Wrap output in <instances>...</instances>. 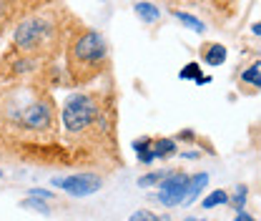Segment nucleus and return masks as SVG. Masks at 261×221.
<instances>
[{"mask_svg":"<svg viewBox=\"0 0 261 221\" xmlns=\"http://www.w3.org/2000/svg\"><path fill=\"white\" fill-rule=\"evenodd\" d=\"M73 56H75V61L98 65L106 58V40H103L98 33H88V35H83V38L75 43Z\"/></svg>","mask_w":261,"mask_h":221,"instance_id":"nucleus-2","label":"nucleus"},{"mask_svg":"<svg viewBox=\"0 0 261 221\" xmlns=\"http://www.w3.org/2000/svg\"><path fill=\"white\" fill-rule=\"evenodd\" d=\"M53 186L68 191L73 196H88L103 186V179H98L93 174H83V176H70V179H53Z\"/></svg>","mask_w":261,"mask_h":221,"instance_id":"nucleus-3","label":"nucleus"},{"mask_svg":"<svg viewBox=\"0 0 261 221\" xmlns=\"http://www.w3.org/2000/svg\"><path fill=\"white\" fill-rule=\"evenodd\" d=\"M23 206L35 209V211H40V214H48V206H45V204H40V201H35V199H25V201H23Z\"/></svg>","mask_w":261,"mask_h":221,"instance_id":"nucleus-15","label":"nucleus"},{"mask_svg":"<svg viewBox=\"0 0 261 221\" xmlns=\"http://www.w3.org/2000/svg\"><path fill=\"white\" fill-rule=\"evenodd\" d=\"M159 179H161V174H148V176H143V179L138 181V186H153Z\"/></svg>","mask_w":261,"mask_h":221,"instance_id":"nucleus-18","label":"nucleus"},{"mask_svg":"<svg viewBox=\"0 0 261 221\" xmlns=\"http://www.w3.org/2000/svg\"><path fill=\"white\" fill-rule=\"evenodd\" d=\"M203 58H206V63L208 65H221L224 61H226V48L219 45V43H216V45H208Z\"/></svg>","mask_w":261,"mask_h":221,"instance_id":"nucleus-8","label":"nucleus"},{"mask_svg":"<svg viewBox=\"0 0 261 221\" xmlns=\"http://www.w3.org/2000/svg\"><path fill=\"white\" fill-rule=\"evenodd\" d=\"M128 221H156V216H153L151 211H146V209H143V211H136Z\"/></svg>","mask_w":261,"mask_h":221,"instance_id":"nucleus-16","label":"nucleus"},{"mask_svg":"<svg viewBox=\"0 0 261 221\" xmlns=\"http://www.w3.org/2000/svg\"><path fill=\"white\" fill-rule=\"evenodd\" d=\"M233 221H254V219H251L249 214H244V211H241V214H239V216H236V219H233Z\"/></svg>","mask_w":261,"mask_h":221,"instance_id":"nucleus-21","label":"nucleus"},{"mask_svg":"<svg viewBox=\"0 0 261 221\" xmlns=\"http://www.w3.org/2000/svg\"><path fill=\"white\" fill-rule=\"evenodd\" d=\"M184 221H201V219H184Z\"/></svg>","mask_w":261,"mask_h":221,"instance_id":"nucleus-23","label":"nucleus"},{"mask_svg":"<svg viewBox=\"0 0 261 221\" xmlns=\"http://www.w3.org/2000/svg\"><path fill=\"white\" fill-rule=\"evenodd\" d=\"M50 121V106L48 103H33L31 108L23 113V124L28 128H43Z\"/></svg>","mask_w":261,"mask_h":221,"instance_id":"nucleus-6","label":"nucleus"},{"mask_svg":"<svg viewBox=\"0 0 261 221\" xmlns=\"http://www.w3.org/2000/svg\"><path fill=\"white\" fill-rule=\"evenodd\" d=\"M156 221H168V216H156Z\"/></svg>","mask_w":261,"mask_h":221,"instance_id":"nucleus-22","label":"nucleus"},{"mask_svg":"<svg viewBox=\"0 0 261 221\" xmlns=\"http://www.w3.org/2000/svg\"><path fill=\"white\" fill-rule=\"evenodd\" d=\"M189 189V179L184 174H171L168 179H163L161 184V193H159V201L166 206H176V204H184V196Z\"/></svg>","mask_w":261,"mask_h":221,"instance_id":"nucleus-4","label":"nucleus"},{"mask_svg":"<svg viewBox=\"0 0 261 221\" xmlns=\"http://www.w3.org/2000/svg\"><path fill=\"white\" fill-rule=\"evenodd\" d=\"M181 78H194V81H198L201 78V70H198V65L196 63H189L184 70H181Z\"/></svg>","mask_w":261,"mask_h":221,"instance_id":"nucleus-14","label":"nucleus"},{"mask_svg":"<svg viewBox=\"0 0 261 221\" xmlns=\"http://www.w3.org/2000/svg\"><path fill=\"white\" fill-rule=\"evenodd\" d=\"M244 201H246V186H239V189H236V199H233V204H236V206H241Z\"/></svg>","mask_w":261,"mask_h":221,"instance_id":"nucleus-19","label":"nucleus"},{"mask_svg":"<svg viewBox=\"0 0 261 221\" xmlns=\"http://www.w3.org/2000/svg\"><path fill=\"white\" fill-rule=\"evenodd\" d=\"M33 196H43V199H50V191H43V189H35Z\"/></svg>","mask_w":261,"mask_h":221,"instance_id":"nucleus-20","label":"nucleus"},{"mask_svg":"<svg viewBox=\"0 0 261 221\" xmlns=\"http://www.w3.org/2000/svg\"><path fill=\"white\" fill-rule=\"evenodd\" d=\"M228 201V193L226 191H214L208 199H203V209H214V206H221Z\"/></svg>","mask_w":261,"mask_h":221,"instance_id":"nucleus-11","label":"nucleus"},{"mask_svg":"<svg viewBox=\"0 0 261 221\" xmlns=\"http://www.w3.org/2000/svg\"><path fill=\"white\" fill-rule=\"evenodd\" d=\"M138 158H141V161H143V163H151V161H153V151H151V146H146V149H138Z\"/></svg>","mask_w":261,"mask_h":221,"instance_id":"nucleus-17","label":"nucleus"},{"mask_svg":"<svg viewBox=\"0 0 261 221\" xmlns=\"http://www.w3.org/2000/svg\"><path fill=\"white\" fill-rule=\"evenodd\" d=\"M176 18H178L186 28H191V31H196V33H203V23H201L198 18H194V15H189V13H176Z\"/></svg>","mask_w":261,"mask_h":221,"instance_id":"nucleus-12","label":"nucleus"},{"mask_svg":"<svg viewBox=\"0 0 261 221\" xmlns=\"http://www.w3.org/2000/svg\"><path fill=\"white\" fill-rule=\"evenodd\" d=\"M136 13L146 20V23H153L159 20V8L153 3H136Z\"/></svg>","mask_w":261,"mask_h":221,"instance_id":"nucleus-9","label":"nucleus"},{"mask_svg":"<svg viewBox=\"0 0 261 221\" xmlns=\"http://www.w3.org/2000/svg\"><path fill=\"white\" fill-rule=\"evenodd\" d=\"M96 116H98V106L93 103V98L73 95V98H68V103L63 108V126L75 133V131H83V128L91 126L96 121Z\"/></svg>","mask_w":261,"mask_h":221,"instance_id":"nucleus-1","label":"nucleus"},{"mask_svg":"<svg viewBox=\"0 0 261 221\" xmlns=\"http://www.w3.org/2000/svg\"><path fill=\"white\" fill-rule=\"evenodd\" d=\"M151 151H153V156H156V158L168 156V154H173V151H176V143H173L171 138H161V141H159Z\"/></svg>","mask_w":261,"mask_h":221,"instance_id":"nucleus-10","label":"nucleus"},{"mask_svg":"<svg viewBox=\"0 0 261 221\" xmlns=\"http://www.w3.org/2000/svg\"><path fill=\"white\" fill-rule=\"evenodd\" d=\"M208 184V176L206 174H198V176H194L191 181H189V189H186V196H184V204H191L196 196L201 193V189Z\"/></svg>","mask_w":261,"mask_h":221,"instance_id":"nucleus-7","label":"nucleus"},{"mask_svg":"<svg viewBox=\"0 0 261 221\" xmlns=\"http://www.w3.org/2000/svg\"><path fill=\"white\" fill-rule=\"evenodd\" d=\"M45 35H48V23L33 18V20H25V23L18 28L15 40H18V45H23V48H33V45L40 43Z\"/></svg>","mask_w":261,"mask_h":221,"instance_id":"nucleus-5","label":"nucleus"},{"mask_svg":"<svg viewBox=\"0 0 261 221\" xmlns=\"http://www.w3.org/2000/svg\"><path fill=\"white\" fill-rule=\"evenodd\" d=\"M244 81L246 83H251V86H259L261 81H259V63H254L246 73H244Z\"/></svg>","mask_w":261,"mask_h":221,"instance_id":"nucleus-13","label":"nucleus"}]
</instances>
